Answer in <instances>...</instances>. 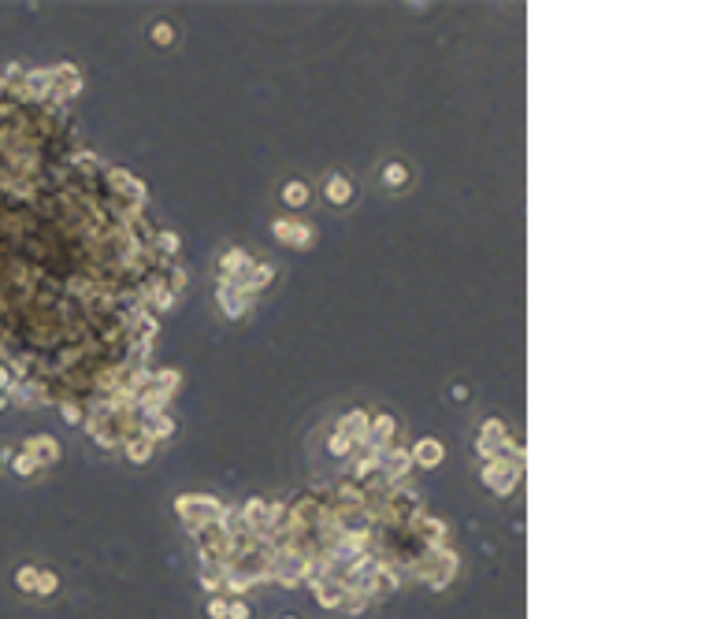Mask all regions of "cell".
Returning <instances> with one entry per match:
<instances>
[{"mask_svg": "<svg viewBox=\"0 0 709 619\" xmlns=\"http://www.w3.org/2000/svg\"><path fill=\"white\" fill-rule=\"evenodd\" d=\"M227 619H249V604L245 601H227Z\"/></svg>", "mask_w": 709, "mask_h": 619, "instance_id": "obj_16", "label": "cell"}, {"mask_svg": "<svg viewBox=\"0 0 709 619\" xmlns=\"http://www.w3.org/2000/svg\"><path fill=\"white\" fill-rule=\"evenodd\" d=\"M219 300H223V312H227L231 319H242L245 312L253 308V293H245L242 286H234V282H223L219 286Z\"/></svg>", "mask_w": 709, "mask_h": 619, "instance_id": "obj_2", "label": "cell"}, {"mask_svg": "<svg viewBox=\"0 0 709 619\" xmlns=\"http://www.w3.org/2000/svg\"><path fill=\"white\" fill-rule=\"evenodd\" d=\"M56 586L60 582H56V575H52V571H37V590L34 593H52Z\"/></svg>", "mask_w": 709, "mask_h": 619, "instance_id": "obj_15", "label": "cell"}, {"mask_svg": "<svg viewBox=\"0 0 709 619\" xmlns=\"http://www.w3.org/2000/svg\"><path fill=\"white\" fill-rule=\"evenodd\" d=\"M324 193H327V201H335V204H349V197H353L349 182L342 178V175H331L327 186H324Z\"/></svg>", "mask_w": 709, "mask_h": 619, "instance_id": "obj_8", "label": "cell"}, {"mask_svg": "<svg viewBox=\"0 0 709 619\" xmlns=\"http://www.w3.org/2000/svg\"><path fill=\"white\" fill-rule=\"evenodd\" d=\"M37 468H41V460H37L34 452H26V456H19V460H15V471H19V475H34Z\"/></svg>", "mask_w": 709, "mask_h": 619, "instance_id": "obj_14", "label": "cell"}, {"mask_svg": "<svg viewBox=\"0 0 709 619\" xmlns=\"http://www.w3.org/2000/svg\"><path fill=\"white\" fill-rule=\"evenodd\" d=\"M175 508H178V516L186 519L190 527H197V523H219V519H223V504L212 501V497H178Z\"/></svg>", "mask_w": 709, "mask_h": 619, "instance_id": "obj_1", "label": "cell"}, {"mask_svg": "<svg viewBox=\"0 0 709 619\" xmlns=\"http://www.w3.org/2000/svg\"><path fill=\"white\" fill-rule=\"evenodd\" d=\"M379 464L386 468V475H390V482H401L405 471H409V464H412V456L409 452H390V456L379 452Z\"/></svg>", "mask_w": 709, "mask_h": 619, "instance_id": "obj_7", "label": "cell"}, {"mask_svg": "<svg viewBox=\"0 0 709 619\" xmlns=\"http://www.w3.org/2000/svg\"><path fill=\"white\" fill-rule=\"evenodd\" d=\"M327 445H331V452H335V456H346V449H349L353 441H349V438H342V434L335 430V438H331Z\"/></svg>", "mask_w": 709, "mask_h": 619, "instance_id": "obj_18", "label": "cell"}, {"mask_svg": "<svg viewBox=\"0 0 709 619\" xmlns=\"http://www.w3.org/2000/svg\"><path fill=\"white\" fill-rule=\"evenodd\" d=\"M30 452H34L37 460H56L60 449H56V441H52V438H34V441H30Z\"/></svg>", "mask_w": 709, "mask_h": 619, "instance_id": "obj_12", "label": "cell"}, {"mask_svg": "<svg viewBox=\"0 0 709 619\" xmlns=\"http://www.w3.org/2000/svg\"><path fill=\"white\" fill-rule=\"evenodd\" d=\"M272 230H275V237L283 245H294V248H308V245H312V230L301 226V223H294V219H278Z\"/></svg>", "mask_w": 709, "mask_h": 619, "instance_id": "obj_4", "label": "cell"}, {"mask_svg": "<svg viewBox=\"0 0 709 619\" xmlns=\"http://www.w3.org/2000/svg\"><path fill=\"white\" fill-rule=\"evenodd\" d=\"M153 449H156V441L149 438V434H142V438H134V441H126V456H131L134 464H145L149 456H153Z\"/></svg>", "mask_w": 709, "mask_h": 619, "instance_id": "obj_9", "label": "cell"}, {"mask_svg": "<svg viewBox=\"0 0 709 619\" xmlns=\"http://www.w3.org/2000/svg\"><path fill=\"white\" fill-rule=\"evenodd\" d=\"M208 619H227V601H223V597H212L208 601Z\"/></svg>", "mask_w": 709, "mask_h": 619, "instance_id": "obj_17", "label": "cell"}, {"mask_svg": "<svg viewBox=\"0 0 709 619\" xmlns=\"http://www.w3.org/2000/svg\"><path fill=\"white\" fill-rule=\"evenodd\" d=\"M283 204H286V208H301V204H308V186H305V182H286Z\"/></svg>", "mask_w": 709, "mask_h": 619, "instance_id": "obj_10", "label": "cell"}, {"mask_svg": "<svg viewBox=\"0 0 709 619\" xmlns=\"http://www.w3.org/2000/svg\"><path fill=\"white\" fill-rule=\"evenodd\" d=\"M153 41H156V45H171V26H167V23H156V26H153Z\"/></svg>", "mask_w": 709, "mask_h": 619, "instance_id": "obj_19", "label": "cell"}, {"mask_svg": "<svg viewBox=\"0 0 709 619\" xmlns=\"http://www.w3.org/2000/svg\"><path fill=\"white\" fill-rule=\"evenodd\" d=\"M409 456H412V464H420V468H438V464H442V441H435V438H420V441H416V449H412Z\"/></svg>", "mask_w": 709, "mask_h": 619, "instance_id": "obj_6", "label": "cell"}, {"mask_svg": "<svg viewBox=\"0 0 709 619\" xmlns=\"http://www.w3.org/2000/svg\"><path fill=\"white\" fill-rule=\"evenodd\" d=\"M383 182H386V186H394V189H401L405 182H409V171H405L401 164H386L383 167Z\"/></svg>", "mask_w": 709, "mask_h": 619, "instance_id": "obj_11", "label": "cell"}, {"mask_svg": "<svg viewBox=\"0 0 709 619\" xmlns=\"http://www.w3.org/2000/svg\"><path fill=\"white\" fill-rule=\"evenodd\" d=\"M63 416H67L71 423H78V419H82V412H78V408H74V405H63Z\"/></svg>", "mask_w": 709, "mask_h": 619, "instance_id": "obj_21", "label": "cell"}, {"mask_svg": "<svg viewBox=\"0 0 709 619\" xmlns=\"http://www.w3.org/2000/svg\"><path fill=\"white\" fill-rule=\"evenodd\" d=\"M483 479L490 482L494 493H509L520 479V468H509V460H494V464H487V475H483Z\"/></svg>", "mask_w": 709, "mask_h": 619, "instance_id": "obj_3", "label": "cell"}, {"mask_svg": "<svg viewBox=\"0 0 709 619\" xmlns=\"http://www.w3.org/2000/svg\"><path fill=\"white\" fill-rule=\"evenodd\" d=\"M0 386H8V371H0Z\"/></svg>", "mask_w": 709, "mask_h": 619, "instance_id": "obj_22", "label": "cell"}, {"mask_svg": "<svg viewBox=\"0 0 709 619\" xmlns=\"http://www.w3.org/2000/svg\"><path fill=\"white\" fill-rule=\"evenodd\" d=\"M15 586H19V590H26V593H34L37 590V568H19Z\"/></svg>", "mask_w": 709, "mask_h": 619, "instance_id": "obj_13", "label": "cell"}, {"mask_svg": "<svg viewBox=\"0 0 709 619\" xmlns=\"http://www.w3.org/2000/svg\"><path fill=\"white\" fill-rule=\"evenodd\" d=\"M368 427H372V419L364 416V412H349V416L338 423V434L357 445V441H368Z\"/></svg>", "mask_w": 709, "mask_h": 619, "instance_id": "obj_5", "label": "cell"}, {"mask_svg": "<svg viewBox=\"0 0 709 619\" xmlns=\"http://www.w3.org/2000/svg\"><path fill=\"white\" fill-rule=\"evenodd\" d=\"M160 248H164V253H175V248H178V237H175V234H160Z\"/></svg>", "mask_w": 709, "mask_h": 619, "instance_id": "obj_20", "label": "cell"}]
</instances>
